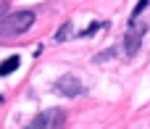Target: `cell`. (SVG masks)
<instances>
[{
	"instance_id": "obj_6",
	"label": "cell",
	"mask_w": 150,
	"mask_h": 129,
	"mask_svg": "<svg viewBox=\"0 0 150 129\" xmlns=\"http://www.w3.org/2000/svg\"><path fill=\"white\" fill-rule=\"evenodd\" d=\"M66 37H71V24H63V26L58 29V34H55V42H63Z\"/></svg>"
},
{
	"instance_id": "obj_3",
	"label": "cell",
	"mask_w": 150,
	"mask_h": 129,
	"mask_svg": "<svg viewBox=\"0 0 150 129\" xmlns=\"http://www.w3.org/2000/svg\"><path fill=\"white\" fill-rule=\"evenodd\" d=\"M66 121V111L63 108H47V111H42V113H37L34 119H32V129H42V127H61Z\"/></svg>"
},
{
	"instance_id": "obj_7",
	"label": "cell",
	"mask_w": 150,
	"mask_h": 129,
	"mask_svg": "<svg viewBox=\"0 0 150 129\" xmlns=\"http://www.w3.org/2000/svg\"><path fill=\"white\" fill-rule=\"evenodd\" d=\"M145 8H148V0H140V3H137V8L132 11V18H137V16H140V13L145 11Z\"/></svg>"
},
{
	"instance_id": "obj_4",
	"label": "cell",
	"mask_w": 150,
	"mask_h": 129,
	"mask_svg": "<svg viewBox=\"0 0 150 129\" xmlns=\"http://www.w3.org/2000/svg\"><path fill=\"white\" fill-rule=\"evenodd\" d=\"M55 92L58 95H66V98H76V95L84 92V87H82V82L76 77H61L55 82Z\"/></svg>"
},
{
	"instance_id": "obj_5",
	"label": "cell",
	"mask_w": 150,
	"mask_h": 129,
	"mask_svg": "<svg viewBox=\"0 0 150 129\" xmlns=\"http://www.w3.org/2000/svg\"><path fill=\"white\" fill-rule=\"evenodd\" d=\"M18 63H21V58H18V55H11V58H5V61L0 63V77H8V74H13V71L18 69Z\"/></svg>"
},
{
	"instance_id": "obj_1",
	"label": "cell",
	"mask_w": 150,
	"mask_h": 129,
	"mask_svg": "<svg viewBox=\"0 0 150 129\" xmlns=\"http://www.w3.org/2000/svg\"><path fill=\"white\" fill-rule=\"evenodd\" d=\"M32 24H34V13H32V11H16V13H8V16L0 21V42L24 34Z\"/></svg>"
},
{
	"instance_id": "obj_2",
	"label": "cell",
	"mask_w": 150,
	"mask_h": 129,
	"mask_svg": "<svg viewBox=\"0 0 150 129\" xmlns=\"http://www.w3.org/2000/svg\"><path fill=\"white\" fill-rule=\"evenodd\" d=\"M145 29H148V24H142L137 18H129V29H127V37H124V53L127 55H134L140 50V42H142Z\"/></svg>"
},
{
	"instance_id": "obj_8",
	"label": "cell",
	"mask_w": 150,
	"mask_h": 129,
	"mask_svg": "<svg viewBox=\"0 0 150 129\" xmlns=\"http://www.w3.org/2000/svg\"><path fill=\"white\" fill-rule=\"evenodd\" d=\"M5 11H8V3H5V0H0V18H3V13H5Z\"/></svg>"
}]
</instances>
